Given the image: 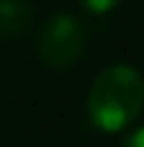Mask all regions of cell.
<instances>
[{
	"label": "cell",
	"mask_w": 144,
	"mask_h": 147,
	"mask_svg": "<svg viewBox=\"0 0 144 147\" xmlns=\"http://www.w3.org/2000/svg\"><path fill=\"white\" fill-rule=\"evenodd\" d=\"M121 147H144V127L134 129V132L124 140V145H121Z\"/></svg>",
	"instance_id": "obj_5"
},
{
	"label": "cell",
	"mask_w": 144,
	"mask_h": 147,
	"mask_svg": "<svg viewBox=\"0 0 144 147\" xmlns=\"http://www.w3.org/2000/svg\"><path fill=\"white\" fill-rule=\"evenodd\" d=\"M31 26V5L26 0H0V36H18Z\"/></svg>",
	"instance_id": "obj_3"
},
{
	"label": "cell",
	"mask_w": 144,
	"mask_h": 147,
	"mask_svg": "<svg viewBox=\"0 0 144 147\" xmlns=\"http://www.w3.org/2000/svg\"><path fill=\"white\" fill-rule=\"evenodd\" d=\"M36 47H39V59L46 67L67 70L80 59L85 49V26L70 13H57L44 26Z\"/></svg>",
	"instance_id": "obj_2"
},
{
	"label": "cell",
	"mask_w": 144,
	"mask_h": 147,
	"mask_svg": "<svg viewBox=\"0 0 144 147\" xmlns=\"http://www.w3.org/2000/svg\"><path fill=\"white\" fill-rule=\"evenodd\" d=\"M144 109V78L131 65L106 67L90 85L88 116L103 132L126 129Z\"/></svg>",
	"instance_id": "obj_1"
},
{
	"label": "cell",
	"mask_w": 144,
	"mask_h": 147,
	"mask_svg": "<svg viewBox=\"0 0 144 147\" xmlns=\"http://www.w3.org/2000/svg\"><path fill=\"white\" fill-rule=\"evenodd\" d=\"M82 3V8L85 10H90V13H95V16H100V13H108V10H113L121 0H80Z\"/></svg>",
	"instance_id": "obj_4"
}]
</instances>
